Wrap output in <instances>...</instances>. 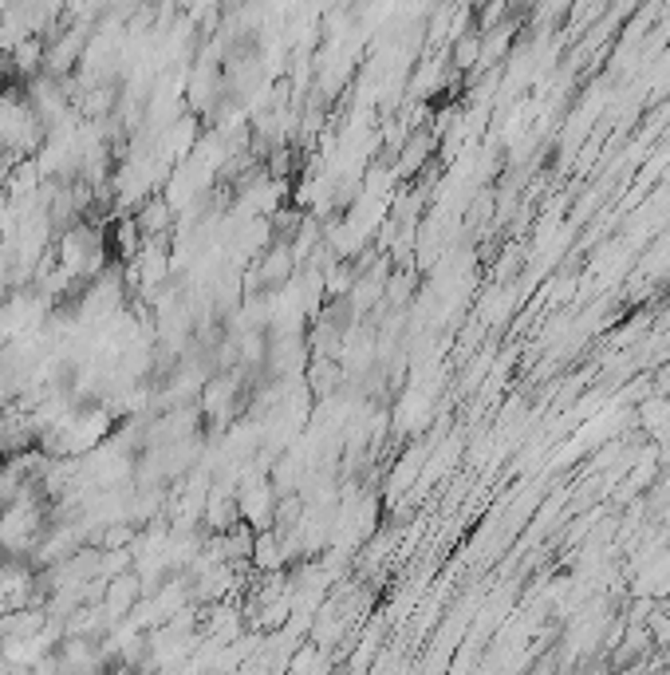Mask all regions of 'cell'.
<instances>
[{
	"mask_svg": "<svg viewBox=\"0 0 670 675\" xmlns=\"http://www.w3.org/2000/svg\"><path fill=\"white\" fill-rule=\"evenodd\" d=\"M430 151H434V131H430V127H418V131L403 143V151H398V171L414 174L418 166L430 158Z\"/></svg>",
	"mask_w": 670,
	"mask_h": 675,
	"instance_id": "6da1fadb",
	"label": "cell"
},
{
	"mask_svg": "<svg viewBox=\"0 0 670 675\" xmlns=\"http://www.w3.org/2000/svg\"><path fill=\"white\" fill-rule=\"evenodd\" d=\"M482 52H485V36L482 32H462L454 44V67L457 72H469V67L482 64Z\"/></svg>",
	"mask_w": 670,
	"mask_h": 675,
	"instance_id": "7a4b0ae2",
	"label": "cell"
},
{
	"mask_svg": "<svg viewBox=\"0 0 670 675\" xmlns=\"http://www.w3.org/2000/svg\"><path fill=\"white\" fill-rule=\"evenodd\" d=\"M261 273H265V285H273V289H280V285H288V276L296 273L292 253H288V250H273V253L265 257Z\"/></svg>",
	"mask_w": 670,
	"mask_h": 675,
	"instance_id": "3957f363",
	"label": "cell"
}]
</instances>
